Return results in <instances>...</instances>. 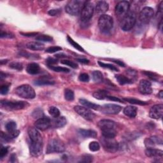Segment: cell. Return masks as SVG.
Instances as JSON below:
<instances>
[{"instance_id": "1", "label": "cell", "mask_w": 163, "mask_h": 163, "mask_svg": "<svg viewBox=\"0 0 163 163\" xmlns=\"http://www.w3.org/2000/svg\"><path fill=\"white\" fill-rule=\"evenodd\" d=\"M137 22V14L133 11L128 12L123 17L121 23V29L124 31H128L133 29Z\"/></svg>"}, {"instance_id": "2", "label": "cell", "mask_w": 163, "mask_h": 163, "mask_svg": "<svg viewBox=\"0 0 163 163\" xmlns=\"http://www.w3.org/2000/svg\"><path fill=\"white\" fill-rule=\"evenodd\" d=\"M15 93L17 96L24 99H34L36 97L34 89L28 84L19 86L15 89Z\"/></svg>"}, {"instance_id": "3", "label": "cell", "mask_w": 163, "mask_h": 163, "mask_svg": "<svg viewBox=\"0 0 163 163\" xmlns=\"http://www.w3.org/2000/svg\"><path fill=\"white\" fill-rule=\"evenodd\" d=\"M86 1L80 0H71L66 5V12L71 15H77L81 13Z\"/></svg>"}, {"instance_id": "4", "label": "cell", "mask_w": 163, "mask_h": 163, "mask_svg": "<svg viewBox=\"0 0 163 163\" xmlns=\"http://www.w3.org/2000/svg\"><path fill=\"white\" fill-rule=\"evenodd\" d=\"M99 28L102 32L106 33L110 31L114 26L113 18L108 15H102L100 16L98 21Z\"/></svg>"}, {"instance_id": "5", "label": "cell", "mask_w": 163, "mask_h": 163, "mask_svg": "<svg viewBox=\"0 0 163 163\" xmlns=\"http://www.w3.org/2000/svg\"><path fill=\"white\" fill-rule=\"evenodd\" d=\"M65 145L61 140L57 139H52L48 143L47 148V153H62L65 151Z\"/></svg>"}, {"instance_id": "6", "label": "cell", "mask_w": 163, "mask_h": 163, "mask_svg": "<svg viewBox=\"0 0 163 163\" xmlns=\"http://www.w3.org/2000/svg\"><path fill=\"white\" fill-rule=\"evenodd\" d=\"M28 105V104L24 101H12L8 100H2L1 101V107L6 108L8 110H21L23 109L25 107Z\"/></svg>"}, {"instance_id": "7", "label": "cell", "mask_w": 163, "mask_h": 163, "mask_svg": "<svg viewBox=\"0 0 163 163\" xmlns=\"http://www.w3.org/2000/svg\"><path fill=\"white\" fill-rule=\"evenodd\" d=\"M94 13L93 4L90 1H86L81 11V21L83 22L89 21L93 17Z\"/></svg>"}, {"instance_id": "8", "label": "cell", "mask_w": 163, "mask_h": 163, "mask_svg": "<svg viewBox=\"0 0 163 163\" xmlns=\"http://www.w3.org/2000/svg\"><path fill=\"white\" fill-rule=\"evenodd\" d=\"M102 144L104 149L110 153L116 152L119 148V145L114 138H104L102 140Z\"/></svg>"}, {"instance_id": "9", "label": "cell", "mask_w": 163, "mask_h": 163, "mask_svg": "<svg viewBox=\"0 0 163 163\" xmlns=\"http://www.w3.org/2000/svg\"><path fill=\"white\" fill-rule=\"evenodd\" d=\"M74 110L79 115H80L81 117H82L84 119L89 121L93 120L95 118V117H96V115H95L94 113H93L91 110H90L89 108L85 106H75L74 107Z\"/></svg>"}, {"instance_id": "10", "label": "cell", "mask_w": 163, "mask_h": 163, "mask_svg": "<svg viewBox=\"0 0 163 163\" xmlns=\"http://www.w3.org/2000/svg\"><path fill=\"white\" fill-rule=\"evenodd\" d=\"M153 15H154V12H153V9L151 7H146L143 8L140 12L139 20L142 24H148L152 19Z\"/></svg>"}, {"instance_id": "11", "label": "cell", "mask_w": 163, "mask_h": 163, "mask_svg": "<svg viewBox=\"0 0 163 163\" xmlns=\"http://www.w3.org/2000/svg\"><path fill=\"white\" fill-rule=\"evenodd\" d=\"M122 107L115 104H106L100 107V110L106 114H118L121 111Z\"/></svg>"}, {"instance_id": "12", "label": "cell", "mask_w": 163, "mask_h": 163, "mask_svg": "<svg viewBox=\"0 0 163 163\" xmlns=\"http://www.w3.org/2000/svg\"><path fill=\"white\" fill-rule=\"evenodd\" d=\"M130 4L128 1H122L117 3L115 7V13L118 16H124L129 12Z\"/></svg>"}, {"instance_id": "13", "label": "cell", "mask_w": 163, "mask_h": 163, "mask_svg": "<svg viewBox=\"0 0 163 163\" xmlns=\"http://www.w3.org/2000/svg\"><path fill=\"white\" fill-rule=\"evenodd\" d=\"M51 126V120L47 117H43L38 119L35 123V127L37 129L45 131L47 129Z\"/></svg>"}, {"instance_id": "14", "label": "cell", "mask_w": 163, "mask_h": 163, "mask_svg": "<svg viewBox=\"0 0 163 163\" xmlns=\"http://www.w3.org/2000/svg\"><path fill=\"white\" fill-rule=\"evenodd\" d=\"M163 114V105H156L151 107L149 115L152 119H159L162 117Z\"/></svg>"}, {"instance_id": "15", "label": "cell", "mask_w": 163, "mask_h": 163, "mask_svg": "<svg viewBox=\"0 0 163 163\" xmlns=\"http://www.w3.org/2000/svg\"><path fill=\"white\" fill-rule=\"evenodd\" d=\"M31 155L33 157H38L42 153L43 146L42 143L31 142L29 146Z\"/></svg>"}, {"instance_id": "16", "label": "cell", "mask_w": 163, "mask_h": 163, "mask_svg": "<svg viewBox=\"0 0 163 163\" xmlns=\"http://www.w3.org/2000/svg\"><path fill=\"white\" fill-rule=\"evenodd\" d=\"M138 89L140 93L143 94H151L152 92L151 83L147 80H142L140 82Z\"/></svg>"}, {"instance_id": "17", "label": "cell", "mask_w": 163, "mask_h": 163, "mask_svg": "<svg viewBox=\"0 0 163 163\" xmlns=\"http://www.w3.org/2000/svg\"><path fill=\"white\" fill-rule=\"evenodd\" d=\"M28 133L31 142L42 143V136H41V134L38 131V129H37L36 128H32V127H31V128L28 129Z\"/></svg>"}, {"instance_id": "18", "label": "cell", "mask_w": 163, "mask_h": 163, "mask_svg": "<svg viewBox=\"0 0 163 163\" xmlns=\"http://www.w3.org/2000/svg\"><path fill=\"white\" fill-rule=\"evenodd\" d=\"M98 126L101 131L108 130V129H115L116 124L114 121L108 120V119H103L99 121L98 124Z\"/></svg>"}, {"instance_id": "19", "label": "cell", "mask_w": 163, "mask_h": 163, "mask_svg": "<svg viewBox=\"0 0 163 163\" xmlns=\"http://www.w3.org/2000/svg\"><path fill=\"white\" fill-rule=\"evenodd\" d=\"M162 140L157 137H152L151 138H146L145 140V145L147 148H154L156 145H162Z\"/></svg>"}, {"instance_id": "20", "label": "cell", "mask_w": 163, "mask_h": 163, "mask_svg": "<svg viewBox=\"0 0 163 163\" xmlns=\"http://www.w3.org/2000/svg\"><path fill=\"white\" fill-rule=\"evenodd\" d=\"M145 153V155L149 157H162L163 156L162 151L154 148H147Z\"/></svg>"}, {"instance_id": "21", "label": "cell", "mask_w": 163, "mask_h": 163, "mask_svg": "<svg viewBox=\"0 0 163 163\" xmlns=\"http://www.w3.org/2000/svg\"><path fill=\"white\" fill-rule=\"evenodd\" d=\"M67 124V120L65 117H56L55 119L51 120V126L54 128H61L64 127Z\"/></svg>"}, {"instance_id": "22", "label": "cell", "mask_w": 163, "mask_h": 163, "mask_svg": "<svg viewBox=\"0 0 163 163\" xmlns=\"http://www.w3.org/2000/svg\"><path fill=\"white\" fill-rule=\"evenodd\" d=\"M108 8H109V6H108L107 2L105 1H98L96 4V10L99 14L103 15V13H105L108 11Z\"/></svg>"}, {"instance_id": "23", "label": "cell", "mask_w": 163, "mask_h": 163, "mask_svg": "<svg viewBox=\"0 0 163 163\" xmlns=\"http://www.w3.org/2000/svg\"><path fill=\"white\" fill-rule=\"evenodd\" d=\"M26 71L30 75H37L40 72V68L37 63L32 62L27 66Z\"/></svg>"}, {"instance_id": "24", "label": "cell", "mask_w": 163, "mask_h": 163, "mask_svg": "<svg viewBox=\"0 0 163 163\" xmlns=\"http://www.w3.org/2000/svg\"><path fill=\"white\" fill-rule=\"evenodd\" d=\"M79 134L84 138H95L97 137V133L91 129H80L79 131Z\"/></svg>"}, {"instance_id": "25", "label": "cell", "mask_w": 163, "mask_h": 163, "mask_svg": "<svg viewBox=\"0 0 163 163\" xmlns=\"http://www.w3.org/2000/svg\"><path fill=\"white\" fill-rule=\"evenodd\" d=\"M124 114L131 118H134L137 115V108L133 106H127L124 109Z\"/></svg>"}, {"instance_id": "26", "label": "cell", "mask_w": 163, "mask_h": 163, "mask_svg": "<svg viewBox=\"0 0 163 163\" xmlns=\"http://www.w3.org/2000/svg\"><path fill=\"white\" fill-rule=\"evenodd\" d=\"M26 47L32 51H42L44 49V45L40 42H31L27 43Z\"/></svg>"}, {"instance_id": "27", "label": "cell", "mask_w": 163, "mask_h": 163, "mask_svg": "<svg viewBox=\"0 0 163 163\" xmlns=\"http://www.w3.org/2000/svg\"><path fill=\"white\" fill-rule=\"evenodd\" d=\"M79 101L82 104V105L87 108H91V109H94V110H99V108H100V106L99 105H96V104H95V103L90 102L84 99H80Z\"/></svg>"}, {"instance_id": "28", "label": "cell", "mask_w": 163, "mask_h": 163, "mask_svg": "<svg viewBox=\"0 0 163 163\" xmlns=\"http://www.w3.org/2000/svg\"><path fill=\"white\" fill-rule=\"evenodd\" d=\"M115 78L118 82L120 85H125V84H132L133 80L129 77H127L126 76L122 75H118L115 76Z\"/></svg>"}, {"instance_id": "29", "label": "cell", "mask_w": 163, "mask_h": 163, "mask_svg": "<svg viewBox=\"0 0 163 163\" xmlns=\"http://www.w3.org/2000/svg\"><path fill=\"white\" fill-rule=\"evenodd\" d=\"M93 97L96 99H99V100H102V99H105L107 98L108 96V93L106 90H99L97 91H95L93 93Z\"/></svg>"}, {"instance_id": "30", "label": "cell", "mask_w": 163, "mask_h": 163, "mask_svg": "<svg viewBox=\"0 0 163 163\" xmlns=\"http://www.w3.org/2000/svg\"><path fill=\"white\" fill-rule=\"evenodd\" d=\"M115 129H108L102 131V135L104 138H114L116 136Z\"/></svg>"}, {"instance_id": "31", "label": "cell", "mask_w": 163, "mask_h": 163, "mask_svg": "<svg viewBox=\"0 0 163 163\" xmlns=\"http://www.w3.org/2000/svg\"><path fill=\"white\" fill-rule=\"evenodd\" d=\"M93 79L96 83H101L103 80V76L101 71H94L92 73Z\"/></svg>"}, {"instance_id": "32", "label": "cell", "mask_w": 163, "mask_h": 163, "mask_svg": "<svg viewBox=\"0 0 163 163\" xmlns=\"http://www.w3.org/2000/svg\"><path fill=\"white\" fill-rule=\"evenodd\" d=\"M34 84L37 85L39 86H42V85H52L55 84L54 81L49 80L47 79H40L35 81Z\"/></svg>"}, {"instance_id": "33", "label": "cell", "mask_w": 163, "mask_h": 163, "mask_svg": "<svg viewBox=\"0 0 163 163\" xmlns=\"http://www.w3.org/2000/svg\"><path fill=\"white\" fill-rule=\"evenodd\" d=\"M5 128L8 133H13L17 130V124L14 121H10L5 125Z\"/></svg>"}, {"instance_id": "34", "label": "cell", "mask_w": 163, "mask_h": 163, "mask_svg": "<svg viewBox=\"0 0 163 163\" xmlns=\"http://www.w3.org/2000/svg\"><path fill=\"white\" fill-rule=\"evenodd\" d=\"M36 40L39 42H51L53 38L50 37L48 35H38L37 37H36Z\"/></svg>"}, {"instance_id": "35", "label": "cell", "mask_w": 163, "mask_h": 163, "mask_svg": "<svg viewBox=\"0 0 163 163\" xmlns=\"http://www.w3.org/2000/svg\"><path fill=\"white\" fill-rule=\"evenodd\" d=\"M48 113L54 118H56L60 115V111L55 106H51L48 108Z\"/></svg>"}, {"instance_id": "36", "label": "cell", "mask_w": 163, "mask_h": 163, "mask_svg": "<svg viewBox=\"0 0 163 163\" xmlns=\"http://www.w3.org/2000/svg\"><path fill=\"white\" fill-rule=\"evenodd\" d=\"M124 100L126 101H128L131 104H135V105H145L147 104V102L142 101L141 100H139L137 99L134 98H124Z\"/></svg>"}, {"instance_id": "37", "label": "cell", "mask_w": 163, "mask_h": 163, "mask_svg": "<svg viewBox=\"0 0 163 163\" xmlns=\"http://www.w3.org/2000/svg\"><path fill=\"white\" fill-rule=\"evenodd\" d=\"M65 98L67 101H73L75 98L74 93L72 90L67 89L65 92Z\"/></svg>"}, {"instance_id": "38", "label": "cell", "mask_w": 163, "mask_h": 163, "mask_svg": "<svg viewBox=\"0 0 163 163\" xmlns=\"http://www.w3.org/2000/svg\"><path fill=\"white\" fill-rule=\"evenodd\" d=\"M98 64H99V66L103 67V68H105L110 69V70L115 71H119V70L117 68L116 66L112 65L111 64H108V63H105V62H101V61H99Z\"/></svg>"}, {"instance_id": "39", "label": "cell", "mask_w": 163, "mask_h": 163, "mask_svg": "<svg viewBox=\"0 0 163 163\" xmlns=\"http://www.w3.org/2000/svg\"><path fill=\"white\" fill-rule=\"evenodd\" d=\"M67 39H68V42H69L74 48H75L76 49H77L78 51H80V52H84V49L82 47L79 43H77L76 42H75L73 39H72L71 38H70V37H69V36H68Z\"/></svg>"}, {"instance_id": "40", "label": "cell", "mask_w": 163, "mask_h": 163, "mask_svg": "<svg viewBox=\"0 0 163 163\" xmlns=\"http://www.w3.org/2000/svg\"><path fill=\"white\" fill-rule=\"evenodd\" d=\"M49 68L52 70L56 72H62V73H69L70 70L68 68H66L65 67H61V66H49Z\"/></svg>"}, {"instance_id": "41", "label": "cell", "mask_w": 163, "mask_h": 163, "mask_svg": "<svg viewBox=\"0 0 163 163\" xmlns=\"http://www.w3.org/2000/svg\"><path fill=\"white\" fill-rule=\"evenodd\" d=\"M9 66H10V68L18 71H21L23 69V65H22V63L18 62H12L10 63Z\"/></svg>"}, {"instance_id": "42", "label": "cell", "mask_w": 163, "mask_h": 163, "mask_svg": "<svg viewBox=\"0 0 163 163\" xmlns=\"http://www.w3.org/2000/svg\"><path fill=\"white\" fill-rule=\"evenodd\" d=\"M89 148L90 151L96 152L100 149V145H99V143L97 142H92L89 143Z\"/></svg>"}, {"instance_id": "43", "label": "cell", "mask_w": 163, "mask_h": 163, "mask_svg": "<svg viewBox=\"0 0 163 163\" xmlns=\"http://www.w3.org/2000/svg\"><path fill=\"white\" fill-rule=\"evenodd\" d=\"M61 62L62 63V65H67L68 66L71 68H72L73 69H76L78 68V65L76 64V63L71 61H70V60H62L61 61Z\"/></svg>"}, {"instance_id": "44", "label": "cell", "mask_w": 163, "mask_h": 163, "mask_svg": "<svg viewBox=\"0 0 163 163\" xmlns=\"http://www.w3.org/2000/svg\"><path fill=\"white\" fill-rule=\"evenodd\" d=\"M32 116L34 117V118H38V119L40 118H42V117H43V111L41 109H40V108H37V109H36L33 112Z\"/></svg>"}, {"instance_id": "45", "label": "cell", "mask_w": 163, "mask_h": 163, "mask_svg": "<svg viewBox=\"0 0 163 163\" xmlns=\"http://www.w3.org/2000/svg\"><path fill=\"white\" fill-rule=\"evenodd\" d=\"M13 139L10 134H6L4 133L3 132H1V141H4V142H8L11 141V140Z\"/></svg>"}, {"instance_id": "46", "label": "cell", "mask_w": 163, "mask_h": 163, "mask_svg": "<svg viewBox=\"0 0 163 163\" xmlns=\"http://www.w3.org/2000/svg\"><path fill=\"white\" fill-rule=\"evenodd\" d=\"M60 51H62V48L61 47H59V46H54V47H48V48H47L46 51H45V52H47V53L52 54V53L57 52Z\"/></svg>"}, {"instance_id": "47", "label": "cell", "mask_w": 163, "mask_h": 163, "mask_svg": "<svg viewBox=\"0 0 163 163\" xmlns=\"http://www.w3.org/2000/svg\"><path fill=\"white\" fill-rule=\"evenodd\" d=\"M93 157L92 156L89 155V154H85L82 156L81 160L80 162H91L93 161Z\"/></svg>"}, {"instance_id": "48", "label": "cell", "mask_w": 163, "mask_h": 163, "mask_svg": "<svg viewBox=\"0 0 163 163\" xmlns=\"http://www.w3.org/2000/svg\"><path fill=\"white\" fill-rule=\"evenodd\" d=\"M79 80L83 82H87L89 81V76L87 73H82L79 76Z\"/></svg>"}, {"instance_id": "49", "label": "cell", "mask_w": 163, "mask_h": 163, "mask_svg": "<svg viewBox=\"0 0 163 163\" xmlns=\"http://www.w3.org/2000/svg\"><path fill=\"white\" fill-rule=\"evenodd\" d=\"M143 73L145 75H146L147 76H148L149 78H151L152 80H157V79L158 78V76L156 73H152V72L144 71Z\"/></svg>"}, {"instance_id": "50", "label": "cell", "mask_w": 163, "mask_h": 163, "mask_svg": "<svg viewBox=\"0 0 163 163\" xmlns=\"http://www.w3.org/2000/svg\"><path fill=\"white\" fill-rule=\"evenodd\" d=\"M8 152V147H2L0 151V157L3 158L4 156H7Z\"/></svg>"}, {"instance_id": "51", "label": "cell", "mask_w": 163, "mask_h": 163, "mask_svg": "<svg viewBox=\"0 0 163 163\" xmlns=\"http://www.w3.org/2000/svg\"><path fill=\"white\" fill-rule=\"evenodd\" d=\"M8 90H9V86L8 85H3L1 87L0 92H1V94L5 95L8 93Z\"/></svg>"}, {"instance_id": "52", "label": "cell", "mask_w": 163, "mask_h": 163, "mask_svg": "<svg viewBox=\"0 0 163 163\" xmlns=\"http://www.w3.org/2000/svg\"><path fill=\"white\" fill-rule=\"evenodd\" d=\"M47 63L48 66H52L53 65H56L57 63V60L56 59H54L53 57H49L47 59Z\"/></svg>"}, {"instance_id": "53", "label": "cell", "mask_w": 163, "mask_h": 163, "mask_svg": "<svg viewBox=\"0 0 163 163\" xmlns=\"http://www.w3.org/2000/svg\"><path fill=\"white\" fill-rule=\"evenodd\" d=\"M0 37H1V38H14V36H13V35H12L11 33H8L7 32H3V31H1V32Z\"/></svg>"}, {"instance_id": "54", "label": "cell", "mask_w": 163, "mask_h": 163, "mask_svg": "<svg viewBox=\"0 0 163 163\" xmlns=\"http://www.w3.org/2000/svg\"><path fill=\"white\" fill-rule=\"evenodd\" d=\"M60 13L59 9H54V10H51L48 12V14L51 16H55L58 15Z\"/></svg>"}, {"instance_id": "55", "label": "cell", "mask_w": 163, "mask_h": 163, "mask_svg": "<svg viewBox=\"0 0 163 163\" xmlns=\"http://www.w3.org/2000/svg\"><path fill=\"white\" fill-rule=\"evenodd\" d=\"M21 35H22L24 37H33L34 36H37L38 33H20Z\"/></svg>"}, {"instance_id": "56", "label": "cell", "mask_w": 163, "mask_h": 163, "mask_svg": "<svg viewBox=\"0 0 163 163\" xmlns=\"http://www.w3.org/2000/svg\"><path fill=\"white\" fill-rule=\"evenodd\" d=\"M107 98L108 99H110V100L111 101H118V102H120V103H122V101L121 100V99H120L119 98H117V97H114V96H108L107 97Z\"/></svg>"}, {"instance_id": "57", "label": "cell", "mask_w": 163, "mask_h": 163, "mask_svg": "<svg viewBox=\"0 0 163 163\" xmlns=\"http://www.w3.org/2000/svg\"><path fill=\"white\" fill-rule=\"evenodd\" d=\"M77 61L80 62L84 63V64H88V63L89 62V61L86 59H78Z\"/></svg>"}, {"instance_id": "58", "label": "cell", "mask_w": 163, "mask_h": 163, "mask_svg": "<svg viewBox=\"0 0 163 163\" xmlns=\"http://www.w3.org/2000/svg\"><path fill=\"white\" fill-rule=\"evenodd\" d=\"M113 61H114V62L117 63V65H120V66H122V67H125V64L124 63L122 62V61H119V60H113Z\"/></svg>"}, {"instance_id": "59", "label": "cell", "mask_w": 163, "mask_h": 163, "mask_svg": "<svg viewBox=\"0 0 163 163\" xmlns=\"http://www.w3.org/2000/svg\"><path fill=\"white\" fill-rule=\"evenodd\" d=\"M56 57H57V58H62V57H66V56L65 55V54H57V55L55 56Z\"/></svg>"}, {"instance_id": "60", "label": "cell", "mask_w": 163, "mask_h": 163, "mask_svg": "<svg viewBox=\"0 0 163 163\" xmlns=\"http://www.w3.org/2000/svg\"><path fill=\"white\" fill-rule=\"evenodd\" d=\"M16 159V156L15 154H12L10 156V161L11 162H15Z\"/></svg>"}, {"instance_id": "61", "label": "cell", "mask_w": 163, "mask_h": 163, "mask_svg": "<svg viewBox=\"0 0 163 163\" xmlns=\"http://www.w3.org/2000/svg\"><path fill=\"white\" fill-rule=\"evenodd\" d=\"M158 97L161 99L163 98V91L162 90H161V91L159 93V94H158Z\"/></svg>"}, {"instance_id": "62", "label": "cell", "mask_w": 163, "mask_h": 163, "mask_svg": "<svg viewBox=\"0 0 163 163\" xmlns=\"http://www.w3.org/2000/svg\"><path fill=\"white\" fill-rule=\"evenodd\" d=\"M8 60H1V65H3V64H6L7 63Z\"/></svg>"}]
</instances>
